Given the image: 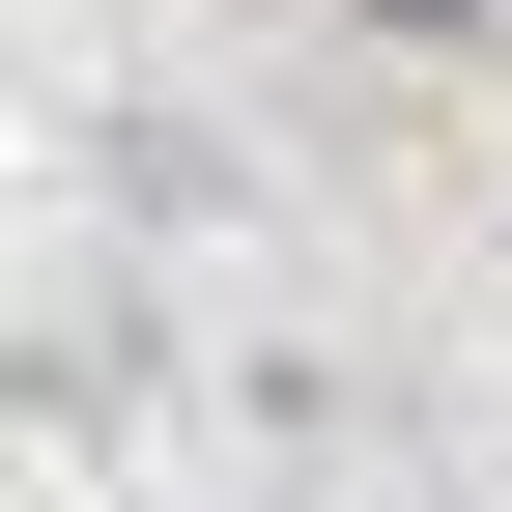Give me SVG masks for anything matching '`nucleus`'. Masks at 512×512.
Listing matches in <instances>:
<instances>
[{"label":"nucleus","mask_w":512,"mask_h":512,"mask_svg":"<svg viewBox=\"0 0 512 512\" xmlns=\"http://www.w3.org/2000/svg\"><path fill=\"white\" fill-rule=\"evenodd\" d=\"M370 29H484V0H370Z\"/></svg>","instance_id":"f257e3e1"}]
</instances>
